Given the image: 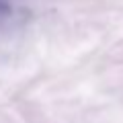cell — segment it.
Returning a JSON list of instances; mask_svg holds the SVG:
<instances>
[{
    "mask_svg": "<svg viewBox=\"0 0 123 123\" xmlns=\"http://www.w3.org/2000/svg\"><path fill=\"white\" fill-rule=\"evenodd\" d=\"M6 14H10V4L6 0H0V18L6 17Z\"/></svg>",
    "mask_w": 123,
    "mask_h": 123,
    "instance_id": "1",
    "label": "cell"
}]
</instances>
